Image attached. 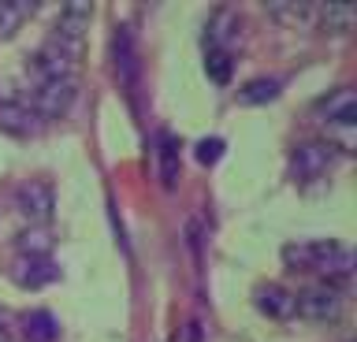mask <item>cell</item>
<instances>
[{"mask_svg": "<svg viewBox=\"0 0 357 342\" xmlns=\"http://www.w3.org/2000/svg\"><path fill=\"white\" fill-rule=\"evenodd\" d=\"M75 97H78V82L75 79H52V82H41V90L33 93V112L38 119H60L75 108Z\"/></svg>", "mask_w": 357, "mask_h": 342, "instance_id": "cell-1", "label": "cell"}, {"mask_svg": "<svg viewBox=\"0 0 357 342\" xmlns=\"http://www.w3.org/2000/svg\"><path fill=\"white\" fill-rule=\"evenodd\" d=\"M309 268L346 279L354 272V253L346 242H335V238L331 242H309Z\"/></svg>", "mask_w": 357, "mask_h": 342, "instance_id": "cell-2", "label": "cell"}, {"mask_svg": "<svg viewBox=\"0 0 357 342\" xmlns=\"http://www.w3.org/2000/svg\"><path fill=\"white\" fill-rule=\"evenodd\" d=\"M19 212L30 219V227H49V219L56 212V194L49 182H26L19 186Z\"/></svg>", "mask_w": 357, "mask_h": 342, "instance_id": "cell-3", "label": "cell"}, {"mask_svg": "<svg viewBox=\"0 0 357 342\" xmlns=\"http://www.w3.org/2000/svg\"><path fill=\"white\" fill-rule=\"evenodd\" d=\"M298 313L305 320H317V324H324V320H335L342 313V297L339 290H331V286H309V290H301L294 297Z\"/></svg>", "mask_w": 357, "mask_h": 342, "instance_id": "cell-4", "label": "cell"}, {"mask_svg": "<svg viewBox=\"0 0 357 342\" xmlns=\"http://www.w3.org/2000/svg\"><path fill=\"white\" fill-rule=\"evenodd\" d=\"M11 279H15V286H22V290H41V286L60 279V268H56L49 257H15Z\"/></svg>", "mask_w": 357, "mask_h": 342, "instance_id": "cell-5", "label": "cell"}, {"mask_svg": "<svg viewBox=\"0 0 357 342\" xmlns=\"http://www.w3.org/2000/svg\"><path fill=\"white\" fill-rule=\"evenodd\" d=\"M38 127H41V119H38V112H33L30 104H22V101H0V130H4V134L26 138Z\"/></svg>", "mask_w": 357, "mask_h": 342, "instance_id": "cell-6", "label": "cell"}, {"mask_svg": "<svg viewBox=\"0 0 357 342\" xmlns=\"http://www.w3.org/2000/svg\"><path fill=\"white\" fill-rule=\"evenodd\" d=\"M335 157V149L331 146H320V141H309V146H298L294 149V175L298 179H317V175L328 171V164Z\"/></svg>", "mask_w": 357, "mask_h": 342, "instance_id": "cell-7", "label": "cell"}, {"mask_svg": "<svg viewBox=\"0 0 357 342\" xmlns=\"http://www.w3.org/2000/svg\"><path fill=\"white\" fill-rule=\"evenodd\" d=\"M257 309H261L264 316H272V320H290L298 313L294 294H290L287 286H279V283H268V286L257 290Z\"/></svg>", "mask_w": 357, "mask_h": 342, "instance_id": "cell-8", "label": "cell"}, {"mask_svg": "<svg viewBox=\"0 0 357 342\" xmlns=\"http://www.w3.org/2000/svg\"><path fill=\"white\" fill-rule=\"evenodd\" d=\"M112 60H116V75L119 82L134 86V79H138V52H134V38L130 30H116V41H112Z\"/></svg>", "mask_w": 357, "mask_h": 342, "instance_id": "cell-9", "label": "cell"}, {"mask_svg": "<svg viewBox=\"0 0 357 342\" xmlns=\"http://www.w3.org/2000/svg\"><path fill=\"white\" fill-rule=\"evenodd\" d=\"M357 23V12L354 4H346V0H335V4H320V30L331 38H342L350 34Z\"/></svg>", "mask_w": 357, "mask_h": 342, "instance_id": "cell-10", "label": "cell"}, {"mask_svg": "<svg viewBox=\"0 0 357 342\" xmlns=\"http://www.w3.org/2000/svg\"><path fill=\"white\" fill-rule=\"evenodd\" d=\"M264 12L275 19V23H287V26H301L309 23L312 12H317V4H309V0H268Z\"/></svg>", "mask_w": 357, "mask_h": 342, "instance_id": "cell-11", "label": "cell"}, {"mask_svg": "<svg viewBox=\"0 0 357 342\" xmlns=\"http://www.w3.org/2000/svg\"><path fill=\"white\" fill-rule=\"evenodd\" d=\"M30 71H38L45 82H52V79H75V63H67L60 52H52L49 45H41L38 52H33Z\"/></svg>", "mask_w": 357, "mask_h": 342, "instance_id": "cell-12", "label": "cell"}, {"mask_svg": "<svg viewBox=\"0 0 357 342\" xmlns=\"http://www.w3.org/2000/svg\"><path fill=\"white\" fill-rule=\"evenodd\" d=\"M38 12V0H0V38H11Z\"/></svg>", "mask_w": 357, "mask_h": 342, "instance_id": "cell-13", "label": "cell"}, {"mask_svg": "<svg viewBox=\"0 0 357 342\" xmlns=\"http://www.w3.org/2000/svg\"><path fill=\"white\" fill-rule=\"evenodd\" d=\"M15 246H19V257H49L52 246H56V238H52L49 227H26L15 238Z\"/></svg>", "mask_w": 357, "mask_h": 342, "instance_id": "cell-14", "label": "cell"}, {"mask_svg": "<svg viewBox=\"0 0 357 342\" xmlns=\"http://www.w3.org/2000/svg\"><path fill=\"white\" fill-rule=\"evenodd\" d=\"M22 331H26V342H56V335H60V324L52 320V313L33 309V313L22 316Z\"/></svg>", "mask_w": 357, "mask_h": 342, "instance_id": "cell-15", "label": "cell"}, {"mask_svg": "<svg viewBox=\"0 0 357 342\" xmlns=\"http://www.w3.org/2000/svg\"><path fill=\"white\" fill-rule=\"evenodd\" d=\"M156 153H160V182L167 186V190H175L178 182V141L172 134H160L156 138Z\"/></svg>", "mask_w": 357, "mask_h": 342, "instance_id": "cell-16", "label": "cell"}, {"mask_svg": "<svg viewBox=\"0 0 357 342\" xmlns=\"http://www.w3.org/2000/svg\"><path fill=\"white\" fill-rule=\"evenodd\" d=\"M89 19H93V4L89 0H67V4L60 8V30H67V34H86Z\"/></svg>", "mask_w": 357, "mask_h": 342, "instance_id": "cell-17", "label": "cell"}, {"mask_svg": "<svg viewBox=\"0 0 357 342\" xmlns=\"http://www.w3.org/2000/svg\"><path fill=\"white\" fill-rule=\"evenodd\" d=\"M238 26H242L238 15H234L231 8H220L208 23V49H227V41L238 34Z\"/></svg>", "mask_w": 357, "mask_h": 342, "instance_id": "cell-18", "label": "cell"}, {"mask_svg": "<svg viewBox=\"0 0 357 342\" xmlns=\"http://www.w3.org/2000/svg\"><path fill=\"white\" fill-rule=\"evenodd\" d=\"M354 101H357L354 90H346V86H342V90H335V93L324 97V101L317 104V112L328 116V123H335V119H354Z\"/></svg>", "mask_w": 357, "mask_h": 342, "instance_id": "cell-19", "label": "cell"}, {"mask_svg": "<svg viewBox=\"0 0 357 342\" xmlns=\"http://www.w3.org/2000/svg\"><path fill=\"white\" fill-rule=\"evenodd\" d=\"M52 52H60V56L67 60V63H75L78 68V60H82V52H86V41H82V34H67V30H60L56 26L52 30V38L45 41Z\"/></svg>", "mask_w": 357, "mask_h": 342, "instance_id": "cell-20", "label": "cell"}, {"mask_svg": "<svg viewBox=\"0 0 357 342\" xmlns=\"http://www.w3.org/2000/svg\"><path fill=\"white\" fill-rule=\"evenodd\" d=\"M275 97H279V82L275 79H253V82H245L238 90L242 104H272Z\"/></svg>", "mask_w": 357, "mask_h": 342, "instance_id": "cell-21", "label": "cell"}, {"mask_svg": "<svg viewBox=\"0 0 357 342\" xmlns=\"http://www.w3.org/2000/svg\"><path fill=\"white\" fill-rule=\"evenodd\" d=\"M231 68H234V60H231V49H208V56H205V71H208V79L212 82H231Z\"/></svg>", "mask_w": 357, "mask_h": 342, "instance_id": "cell-22", "label": "cell"}, {"mask_svg": "<svg viewBox=\"0 0 357 342\" xmlns=\"http://www.w3.org/2000/svg\"><path fill=\"white\" fill-rule=\"evenodd\" d=\"M328 134L339 141L342 153L354 149V119H335V123H328Z\"/></svg>", "mask_w": 357, "mask_h": 342, "instance_id": "cell-23", "label": "cell"}, {"mask_svg": "<svg viewBox=\"0 0 357 342\" xmlns=\"http://www.w3.org/2000/svg\"><path fill=\"white\" fill-rule=\"evenodd\" d=\"M220 153H223V141H220V138H205V141H197V160L205 164V168L220 160Z\"/></svg>", "mask_w": 357, "mask_h": 342, "instance_id": "cell-24", "label": "cell"}, {"mask_svg": "<svg viewBox=\"0 0 357 342\" xmlns=\"http://www.w3.org/2000/svg\"><path fill=\"white\" fill-rule=\"evenodd\" d=\"M283 264H287V268L305 272L309 268V246H287L283 249Z\"/></svg>", "mask_w": 357, "mask_h": 342, "instance_id": "cell-25", "label": "cell"}, {"mask_svg": "<svg viewBox=\"0 0 357 342\" xmlns=\"http://www.w3.org/2000/svg\"><path fill=\"white\" fill-rule=\"evenodd\" d=\"M186 242H190V253L197 257V253H201V219L197 216L186 224Z\"/></svg>", "mask_w": 357, "mask_h": 342, "instance_id": "cell-26", "label": "cell"}, {"mask_svg": "<svg viewBox=\"0 0 357 342\" xmlns=\"http://www.w3.org/2000/svg\"><path fill=\"white\" fill-rule=\"evenodd\" d=\"M11 324H15V316H11L8 309L0 305V335H8V327H11Z\"/></svg>", "mask_w": 357, "mask_h": 342, "instance_id": "cell-27", "label": "cell"}, {"mask_svg": "<svg viewBox=\"0 0 357 342\" xmlns=\"http://www.w3.org/2000/svg\"><path fill=\"white\" fill-rule=\"evenodd\" d=\"M0 342H11V339H0Z\"/></svg>", "mask_w": 357, "mask_h": 342, "instance_id": "cell-28", "label": "cell"}]
</instances>
